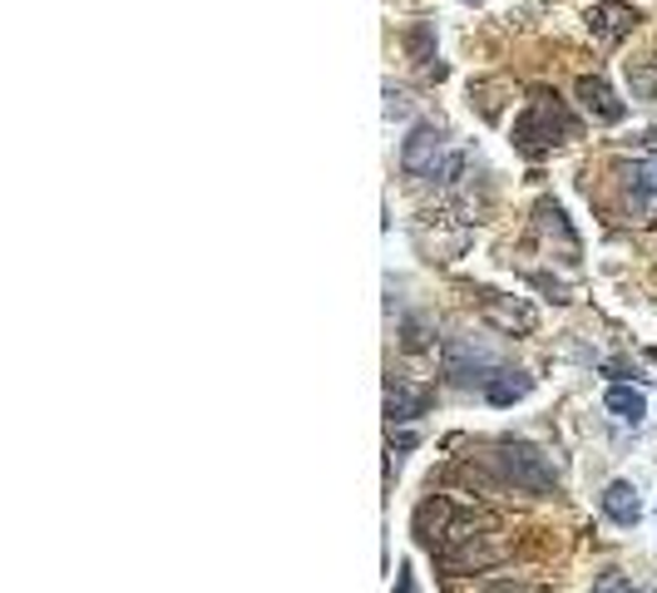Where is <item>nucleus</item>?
Returning a JSON list of instances; mask_svg holds the SVG:
<instances>
[{"label": "nucleus", "instance_id": "obj_1", "mask_svg": "<svg viewBox=\"0 0 657 593\" xmlns=\"http://www.w3.org/2000/svg\"><path fill=\"white\" fill-rule=\"evenodd\" d=\"M569 139H578V119L564 110L559 94L539 90L534 100L524 104V114L514 119V148L524 158H544V154H554L559 144H569Z\"/></svg>", "mask_w": 657, "mask_h": 593}, {"label": "nucleus", "instance_id": "obj_2", "mask_svg": "<svg viewBox=\"0 0 657 593\" xmlns=\"http://www.w3.org/2000/svg\"><path fill=\"white\" fill-rule=\"evenodd\" d=\"M490 460H494V470H500L504 480L519 485V490H529V495H559V470L549 465V455L539 450V445L504 440L500 450L490 455Z\"/></svg>", "mask_w": 657, "mask_h": 593}, {"label": "nucleus", "instance_id": "obj_3", "mask_svg": "<svg viewBox=\"0 0 657 593\" xmlns=\"http://www.w3.org/2000/svg\"><path fill=\"white\" fill-rule=\"evenodd\" d=\"M445 154H450V134L440 129V124H416V129L400 139V168H406L410 178H426L445 164Z\"/></svg>", "mask_w": 657, "mask_h": 593}, {"label": "nucleus", "instance_id": "obj_4", "mask_svg": "<svg viewBox=\"0 0 657 593\" xmlns=\"http://www.w3.org/2000/svg\"><path fill=\"white\" fill-rule=\"evenodd\" d=\"M500 362H494L490 352H484V346H474L470 336H450V342H445V376L450 381H465V386H490L494 376H500Z\"/></svg>", "mask_w": 657, "mask_h": 593}, {"label": "nucleus", "instance_id": "obj_5", "mask_svg": "<svg viewBox=\"0 0 657 593\" xmlns=\"http://www.w3.org/2000/svg\"><path fill=\"white\" fill-rule=\"evenodd\" d=\"M584 20H588V35L598 40L603 50H613V45H623V40L643 25V10L623 6V0H598V6H588Z\"/></svg>", "mask_w": 657, "mask_h": 593}, {"label": "nucleus", "instance_id": "obj_6", "mask_svg": "<svg viewBox=\"0 0 657 593\" xmlns=\"http://www.w3.org/2000/svg\"><path fill=\"white\" fill-rule=\"evenodd\" d=\"M574 94H578V104H584V114L593 124H623L628 119V104L618 100V90H613L603 74H584V80L574 84Z\"/></svg>", "mask_w": 657, "mask_h": 593}, {"label": "nucleus", "instance_id": "obj_7", "mask_svg": "<svg viewBox=\"0 0 657 593\" xmlns=\"http://www.w3.org/2000/svg\"><path fill=\"white\" fill-rule=\"evenodd\" d=\"M480 312L490 316L504 336H524V332H534V322H539L524 296H504V292H480Z\"/></svg>", "mask_w": 657, "mask_h": 593}, {"label": "nucleus", "instance_id": "obj_8", "mask_svg": "<svg viewBox=\"0 0 657 593\" xmlns=\"http://www.w3.org/2000/svg\"><path fill=\"white\" fill-rule=\"evenodd\" d=\"M618 178L628 184L633 214L657 218V158H653V164H618Z\"/></svg>", "mask_w": 657, "mask_h": 593}, {"label": "nucleus", "instance_id": "obj_9", "mask_svg": "<svg viewBox=\"0 0 657 593\" xmlns=\"http://www.w3.org/2000/svg\"><path fill=\"white\" fill-rule=\"evenodd\" d=\"M440 564H445V574H480V569L500 564V549L480 544V539H465V544L440 549Z\"/></svg>", "mask_w": 657, "mask_h": 593}, {"label": "nucleus", "instance_id": "obj_10", "mask_svg": "<svg viewBox=\"0 0 657 593\" xmlns=\"http://www.w3.org/2000/svg\"><path fill=\"white\" fill-rule=\"evenodd\" d=\"M450 524H455V504L445 500V495H436V500H426L416 510V539L426 549H440L445 534H450Z\"/></svg>", "mask_w": 657, "mask_h": 593}, {"label": "nucleus", "instance_id": "obj_11", "mask_svg": "<svg viewBox=\"0 0 657 593\" xmlns=\"http://www.w3.org/2000/svg\"><path fill=\"white\" fill-rule=\"evenodd\" d=\"M603 514L613 519L618 529H633L643 519V500H638V490H633L628 480H608V490H603Z\"/></svg>", "mask_w": 657, "mask_h": 593}, {"label": "nucleus", "instance_id": "obj_12", "mask_svg": "<svg viewBox=\"0 0 657 593\" xmlns=\"http://www.w3.org/2000/svg\"><path fill=\"white\" fill-rule=\"evenodd\" d=\"M430 410V391L426 386H390L386 391V420L390 426H406V420H420Z\"/></svg>", "mask_w": 657, "mask_h": 593}, {"label": "nucleus", "instance_id": "obj_13", "mask_svg": "<svg viewBox=\"0 0 657 593\" xmlns=\"http://www.w3.org/2000/svg\"><path fill=\"white\" fill-rule=\"evenodd\" d=\"M529 391H534V376H529V371H500V376L484 386V400H490V406H514V400H524Z\"/></svg>", "mask_w": 657, "mask_h": 593}, {"label": "nucleus", "instance_id": "obj_14", "mask_svg": "<svg viewBox=\"0 0 657 593\" xmlns=\"http://www.w3.org/2000/svg\"><path fill=\"white\" fill-rule=\"evenodd\" d=\"M603 406H608L613 416L623 420V426H643V416H648V396H643V391H633V386H608Z\"/></svg>", "mask_w": 657, "mask_h": 593}, {"label": "nucleus", "instance_id": "obj_15", "mask_svg": "<svg viewBox=\"0 0 657 593\" xmlns=\"http://www.w3.org/2000/svg\"><path fill=\"white\" fill-rule=\"evenodd\" d=\"M406 50H410V60L430 65V60H436V25H416V30H406Z\"/></svg>", "mask_w": 657, "mask_h": 593}, {"label": "nucleus", "instance_id": "obj_16", "mask_svg": "<svg viewBox=\"0 0 657 593\" xmlns=\"http://www.w3.org/2000/svg\"><path fill=\"white\" fill-rule=\"evenodd\" d=\"M628 84H633V94H643V100H657V70L653 65H628Z\"/></svg>", "mask_w": 657, "mask_h": 593}, {"label": "nucleus", "instance_id": "obj_17", "mask_svg": "<svg viewBox=\"0 0 657 593\" xmlns=\"http://www.w3.org/2000/svg\"><path fill=\"white\" fill-rule=\"evenodd\" d=\"M400 342H406V352H426L430 346V336H426V322H420V316H406V326H400Z\"/></svg>", "mask_w": 657, "mask_h": 593}, {"label": "nucleus", "instance_id": "obj_18", "mask_svg": "<svg viewBox=\"0 0 657 593\" xmlns=\"http://www.w3.org/2000/svg\"><path fill=\"white\" fill-rule=\"evenodd\" d=\"M410 114V100L400 90H386V119H406Z\"/></svg>", "mask_w": 657, "mask_h": 593}, {"label": "nucleus", "instance_id": "obj_19", "mask_svg": "<svg viewBox=\"0 0 657 593\" xmlns=\"http://www.w3.org/2000/svg\"><path fill=\"white\" fill-rule=\"evenodd\" d=\"M390 450H416V436H406V430H400V436H390Z\"/></svg>", "mask_w": 657, "mask_h": 593}, {"label": "nucleus", "instance_id": "obj_20", "mask_svg": "<svg viewBox=\"0 0 657 593\" xmlns=\"http://www.w3.org/2000/svg\"><path fill=\"white\" fill-rule=\"evenodd\" d=\"M396 593H416V579H410V569H400V579H396Z\"/></svg>", "mask_w": 657, "mask_h": 593}, {"label": "nucleus", "instance_id": "obj_21", "mask_svg": "<svg viewBox=\"0 0 657 593\" xmlns=\"http://www.w3.org/2000/svg\"><path fill=\"white\" fill-rule=\"evenodd\" d=\"M643 144H648V148H653V154H657V129H648V139H643Z\"/></svg>", "mask_w": 657, "mask_h": 593}, {"label": "nucleus", "instance_id": "obj_22", "mask_svg": "<svg viewBox=\"0 0 657 593\" xmlns=\"http://www.w3.org/2000/svg\"><path fill=\"white\" fill-rule=\"evenodd\" d=\"M633 593H653V589H633Z\"/></svg>", "mask_w": 657, "mask_h": 593}]
</instances>
